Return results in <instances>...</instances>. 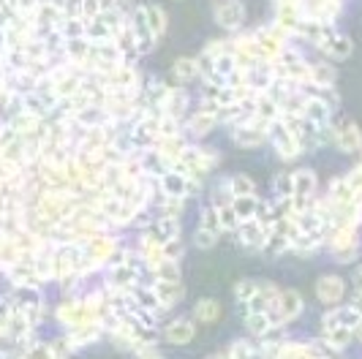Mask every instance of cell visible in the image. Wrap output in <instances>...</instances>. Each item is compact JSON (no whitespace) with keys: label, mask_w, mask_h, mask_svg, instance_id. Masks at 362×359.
<instances>
[{"label":"cell","mask_w":362,"mask_h":359,"mask_svg":"<svg viewBox=\"0 0 362 359\" xmlns=\"http://www.w3.org/2000/svg\"><path fill=\"white\" fill-rule=\"evenodd\" d=\"M226 354L232 359H262V348H256L254 343L248 341H237L226 348Z\"/></svg>","instance_id":"5b68a950"},{"label":"cell","mask_w":362,"mask_h":359,"mask_svg":"<svg viewBox=\"0 0 362 359\" xmlns=\"http://www.w3.org/2000/svg\"><path fill=\"white\" fill-rule=\"evenodd\" d=\"M354 338V329L351 326H332V329H322V343H325L329 351H344L346 346Z\"/></svg>","instance_id":"3957f363"},{"label":"cell","mask_w":362,"mask_h":359,"mask_svg":"<svg viewBox=\"0 0 362 359\" xmlns=\"http://www.w3.org/2000/svg\"><path fill=\"white\" fill-rule=\"evenodd\" d=\"M194 316H197V322H202V324H213V322H218V316H221V305H218L216 300H199V302L194 305Z\"/></svg>","instance_id":"277c9868"},{"label":"cell","mask_w":362,"mask_h":359,"mask_svg":"<svg viewBox=\"0 0 362 359\" xmlns=\"http://www.w3.org/2000/svg\"><path fill=\"white\" fill-rule=\"evenodd\" d=\"M207 359H232V357H229L226 351H221V354H213V357H207Z\"/></svg>","instance_id":"30bf717a"},{"label":"cell","mask_w":362,"mask_h":359,"mask_svg":"<svg viewBox=\"0 0 362 359\" xmlns=\"http://www.w3.org/2000/svg\"><path fill=\"white\" fill-rule=\"evenodd\" d=\"M338 144L344 147L346 153H354V150L362 144L360 131L351 126V123H344V131H338Z\"/></svg>","instance_id":"8992f818"},{"label":"cell","mask_w":362,"mask_h":359,"mask_svg":"<svg viewBox=\"0 0 362 359\" xmlns=\"http://www.w3.org/2000/svg\"><path fill=\"white\" fill-rule=\"evenodd\" d=\"M194 335H197V326H194L191 319H185V316H177V319H172V322L163 326L166 343H175V346H185L188 341H194Z\"/></svg>","instance_id":"7a4b0ae2"},{"label":"cell","mask_w":362,"mask_h":359,"mask_svg":"<svg viewBox=\"0 0 362 359\" xmlns=\"http://www.w3.org/2000/svg\"><path fill=\"white\" fill-rule=\"evenodd\" d=\"M216 216H218L221 229H237V226H240V220H237L232 204H221V207H216Z\"/></svg>","instance_id":"52a82bcc"},{"label":"cell","mask_w":362,"mask_h":359,"mask_svg":"<svg viewBox=\"0 0 362 359\" xmlns=\"http://www.w3.org/2000/svg\"><path fill=\"white\" fill-rule=\"evenodd\" d=\"M344 281L338 278V275H325V278H319V283H316V297H319V302H325V305L335 307L341 300H344Z\"/></svg>","instance_id":"6da1fadb"},{"label":"cell","mask_w":362,"mask_h":359,"mask_svg":"<svg viewBox=\"0 0 362 359\" xmlns=\"http://www.w3.org/2000/svg\"><path fill=\"white\" fill-rule=\"evenodd\" d=\"M351 281H354V286H357V288H360V291H362V267L354 269V275H351Z\"/></svg>","instance_id":"9c48e42d"},{"label":"cell","mask_w":362,"mask_h":359,"mask_svg":"<svg viewBox=\"0 0 362 359\" xmlns=\"http://www.w3.org/2000/svg\"><path fill=\"white\" fill-rule=\"evenodd\" d=\"M232 191H235L232 196H251L254 194V182L248 177H235L232 180Z\"/></svg>","instance_id":"ba28073f"}]
</instances>
